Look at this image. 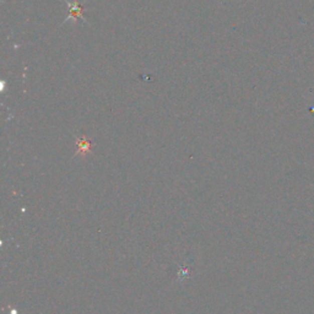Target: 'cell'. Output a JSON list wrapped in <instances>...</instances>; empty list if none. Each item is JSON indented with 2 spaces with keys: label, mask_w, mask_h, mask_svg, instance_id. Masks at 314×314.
<instances>
[{
  "label": "cell",
  "mask_w": 314,
  "mask_h": 314,
  "mask_svg": "<svg viewBox=\"0 0 314 314\" xmlns=\"http://www.w3.org/2000/svg\"><path fill=\"white\" fill-rule=\"evenodd\" d=\"M68 4V16L67 19H65V23L69 20H73V21H76L78 19H81V20L86 21L84 18V8H82V5L80 4V3L78 2V0H74V2H69V0H65Z\"/></svg>",
  "instance_id": "1"
}]
</instances>
